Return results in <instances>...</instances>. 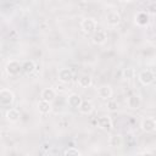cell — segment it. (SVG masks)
Returning <instances> with one entry per match:
<instances>
[{
    "instance_id": "6da1fadb",
    "label": "cell",
    "mask_w": 156,
    "mask_h": 156,
    "mask_svg": "<svg viewBox=\"0 0 156 156\" xmlns=\"http://www.w3.org/2000/svg\"><path fill=\"white\" fill-rule=\"evenodd\" d=\"M80 29H82V32L84 34L91 35L98 29V22L94 18H91V17L83 18L82 22H80Z\"/></svg>"
},
{
    "instance_id": "7a4b0ae2",
    "label": "cell",
    "mask_w": 156,
    "mask_h": 156,
    "mask_svg": "<svg viewBox=\"0 0 156 156\" xmlns=\"http://www.w3.org/2000/svg\"><path fill=\"white\" fill-rule=\"evenodd\" d=\"M15 102V94L10 89H0V105L4 107H10Z\"/></svg>"
},
{
    "instance_id": "3957f363",
    "label": "cell",
    "mask_w": 156,
    "mask_h": 156,
    "mask_svg": "<svg viewBox=\"0 0 156 156\" xmlns=\"http://www.w3.org/2000/svg\"><path fill=\"white\" fill-rule=\"evenodd\" d=\"M138 79L143 85L147 87V85H150L155 82V74L150 69H144L138 74Z\"/></svg>"
},
{
    "instance_id": "277c9868",
    "label": "cell",
    "mask_w": 156,
    "mask_h": 156,
    "mask_svg": "<svg viewBox=\"0 0 156 156\" xmlns=\"http://www.w3.org/2000/svg\"><path fill=\"white\" fill-rule=\"evenodd\" d=\"M6 72L10 74V76H17L20 74V72L22 71V63L17 60H10L7 63H6V67H5Z\"/></svg>"
},
{
    "instance_id": "5b68a950",
    "label": "cell",
    "mask_w": 156,
    "mask_h": 156,
    "mask_svg": "<svg viewBox=\"0 0 156 156\" xmlns=\"http://www.w3.org/2000/svg\"><path fill=\"white\" fill-rule=\"evenodd\" d=\"M96 124L101 130H105V132H111L113 128L112 119L110 116H100L96 121Z\"/></svg>"
},
{
    "instance_id": "8992f818",
    "label": "cell",
    "mask_w": 156,
    "mask_h": 156,
    "mask_svg": "<svg viewBox=\"0 0 156 156\" xmlns=\"http://www.w3.org/2000/svg\"><path fill=\"white\" fill-rule=\"evenodd\" d=\"M140 127L145 133H154L156 130V119L154 117H145L143 118Z\"/></svg>"
},
{
    "instance_id": "52a82bcc",
    "label": "cell",
    "mask_w": 156,
    "mask_h": 156,
    "mask_svg": "<svg viewBox=\"0 0 156 156\" xmlns=\"http://www.w3.org/2000/svg\"><path fill=\"white\" fill-rule=\"evenodd\" d=\"M134 22L136 26L139 27H146L150 22V16L146 11H139L135 16H134Z\"/></svg>"
},
{
    "instance_id": "ba28073f",
    "label": "cell",
    "mask_w": 156,
    "mask_h": 156,
    "mask_svg": "<svg viewBox=\"0 0 156 156\" xmlns=\"http://www.w3.org/2000/svg\"><path fill=\"white\" fill-rule=\"evenodd\" d=\"M107 40V33L104 29H96L91 34V41L96 45H101Z\"/></svg>"
},
{
    "instance_id": "9c48e42d",
    "label": "cell",
    "mask_w": 156,
    "mask_h": 156,
    "mask_svg": "<svg viewBox=\"0 0 156 156\" xmlns=\"http://www.w3.org/2000/svg\"><path fill=\"white\" fill-rule=\"evenodd\" d=\"M121 21H122V17H121V15L117 11H108L107 12V15H106V22H107L108 26L116 27V26H118L121 23Z\"/></svg>"
},
{
    "instance_id": "30bf717a",
    "label": "cell",
    "mask_w": 156,
    "mask_h": 156,
    "mask_svg": "<svg viewBox=\"0 0 156 156\" xmlns=\"http://www.w3.org/2000/svg\"><path fill=\"white\" fill-rule=\"evenodd\" d=\"M112 94H113L112 88H111V85H108V84H102V85H100V87L98 88V95H99V98L102 99V100H108V99H111Z\"/></svg>"
},
{
    "instance_id": "8fae6325",
    "label": "cell",
    "mask_w": 156,
    "mask_h": 156,
    "mask_svg": "<svg viewBox=\"0 0 156 156\" xmlns=\"http://www.w3.org/2000/svg\"><path fill=\"white\" fill-rule=\"evenodd\" d=\"M57 78H58V80H60L61 83L67 84V83H69V82L72 80L73 73H72V71H71L69 68H61V69L58 71V73H57Z\"/></svg>"
},
{
    "instance_id": "7c38bea8",
    "label": "cell",
    "mask_w": 156,
    "mask_h": 156,
    "mask_svg": "<svg viewBox=\"0 0 156 156\" xmlns=\"http://www.w3.org/2000/svg\"><path fill=\"white\" fill-rule=\"evenodd\" d=\"M56 98V90L54 88H44L40 93V99L41 100H46V101H50L52 102Z\"/></svg>"
},
{
    "instance_id": "4fadbf2b",
    "label": "cell",
    "mask_w": 156,
    "mask_h": 156,
    "mask_svg": "<svg viewBox=\"0 0 156 156\" xmlns=\"http://www.w3.org/2000/svg\"><path fill=\"white\" fill-rule=\"evenodd\" d=\"M82 100L83 99L80 98V95H78L76 93H72V94H69L67 96V104L72 108H78L80 106V104H82Z\"/></svg>"
},
{
    "instance_id": "5bb4252c",
    "label": "cell",
    "mask_w": 156,
    "mask_h": 156,
    "mask_svg": "<svg viewBox=\"0 0 156 156\" xmlns=\"http://www.w3.org/2000/svg\"><path fill=\"white\" fill-rule=\"evenodd\" d=\"M6 119L11 123H16L20 121V117H21V113L17 108H13V107H10L7 111H6V115H5Z\"/></svg>"
},
{
    "instance_id": "9a60e30c",
    "label": "cell",
    "mask_w": 156,
    "mask_h": 156,
    "mask_svg": "<svg viewBox=\"0 0 156 156\" xmlns=\"http://www.w3.org/2000/svg\"><path fill=\"white\" fill-rule=\"evenodd\" d=\"M78 110L82 115H90L94 111V104L89 100H82V104L78 107Z\"/></svg>"
},
{
    "instance_id": "2e32d148",
    "label": "cell",
    "mask_w": 156,
    "mask_h": 156,
    "mask_svg": "<svg viewBox=\"0 0 156 156\" xmlns=\"http://www.w3.org/2000/svg\"><path fill=\"white\" fill-rule=\"evenodd\" d=\"M141 105V99L138 95H130L127 99V106L132 110H138Z\"/></svg>"
},
{
    "instance_id": "e0dca14e",
    "label": "cell",
    "mask_w": 156,
    "mask_h": 156,
    "mask_svg": "<svg viewBox=\"0 0 156 156\" xmlns=\"http://www.w3.org/2000/svg\"><path fill=\"white\" fill-rule=\"evenodd\" d=\"M37 108H38L39 113H41V115H48V113L51 111V102L40 99V100L38 101V104H37Z\"/></svg>"
},
{
    "instance_id": "ac0fdd59",
    "label": "cell",
    "mask_w": 156,
    "mask_h": 156,
    "mask_svg": "<svg viewBox=\"0 0 156 156\" xmlns=\"http://www.w3.org/2000/svg\"><path fill=\"white\" fill-rule=\"evenodd\" d=\"M35 62L33 60H26L22 63V72H24L26 74H32L35 71Z\"/></svg>"
},
{
    "instance_id": "d6986e66",
    "label": "cell",
    "mask_w": 156,
    "mask_h": 156,
    "mask_svg": "<svg viewBox=\"0 0 156 156\" xmlns=\"http://www.w3.org/2000/svg\"><path fill=\"white\" fill-rule=\"evenodd\" d=\"M93 84V78L90 74H82L78 78V85L80 88H89Z\"/></svg>"
},
{
    "instance_id": "ffe728a7",
    "label": "cell",
    "mask_w": 156,
    "mask_h": 156,
    "mask_svg": "<svg viewBox=\"0 0 156 156\" xmlns=\"http://www.w3.org/2000/svg\"><path fill=\"white\" fill-rule=\"evenodd\" d=\"M108 144H110V146H112V147H121L122 144H123V138H122L119 134H115V135L110 136Z\"/></svg>"
},
{
    "instance_id": "44dd1931",
    "label": "cell",
    "mask_w": 156,
    "mask_h": 156,
    "mask_svg": "<svg viewBox=\"0 0 156 156\" xmlns=\"http://www.w3.org/2000/svg\"><path fill=\"white\" fill-rule=\"evenodd\" d=\"M63 155L65 156H79V155H82V152L76 147H69L63 151Z\"/></svg>"
},
{
    "instance_id": "7402d4cb",
    "label": "cell",
    "mask_w": 156,
    "mask_h": 156,
    "mask_svg": "<svg viewBox=\"0 0 156 156\" xmlns=\"http://www.w3.org/2000/svg\"><path fill=\"white\" fill-rule=\"evenodd\" d=\"M134 74H135V71L132 67L124 68V71H123V78L124 79H132V78H134Z\"/></svg>"
},
{
    "instance_id": "603a6c76",
    "label": "cell",
    "mask_w": 156,
    "mask_h": 156,
    "mask_svg": "<svg viewBox=\"0 0 156 156\" xmlns=\"http://www.w3.org/2000/svg\"><path fill=\"white\" fill-rule=\"evenodd\" d=\"M117 108H118V104H117V101H115V100H110V99H108V101H107V110L111 111V112H115V111H117Z\"/></svg>"
},
{
    "instance_id": "cb8c5ba5",
    "label": "cell",
    "mask_w": 156,
    "mask_h": 156,
    "mask_svg": "<svg viewBox=\"0 0 156 156\" xmlns=\"http://www.w3.org/2000/svg\"><path fill=\"white\" fill-rule=\"evenodd\" d=\"M41 149H43L44 151H46V150H50V145H49V144H44V145L41 146Z\"/></svg>"
},
{
    "instance_id": "d4e9b609",
    "label": "cell",
    "mask_w": 156,
    "mask_h": 156,
    "mask_svg": "<svg viewBox=\"0 0 156 156\" xmlns=\"http://www.w3.org/2000/svg\"><path fill=\"white\" fill-rule=\"evenodd\" d=\"M118 1H121V2H130L132 0H118Z\"/></svg>"
},
{
    "instance_id": "484cf974",
    "label": "cell",
    "mask_w": 156,
    "mask_h": 156,
    "mask_svg": "<svg viewBox=\"0 0 156 156\" xmlns=\"http://www.w3.org/2000/svg\"><path fill=\"white\" fill-rule=\"evenodd\" d=\"M1 134H2V129H1V127H0V136H1Z\"/></svg>"
},
{
    "instance_id": "4316f807",
    "label": "cell",
    "mask_w": 156,
    "mask_h": 156,
    "mask_svg": "<svg viewBox=\"0 0 156 156\" xmlns=\"http://www.w3.org/2000/svg\"><path fill=\"white\" fill-rule=\"evenodd\" d=\"M78 1H88V0H78Z\"/></svg>"
}]
</instances>
